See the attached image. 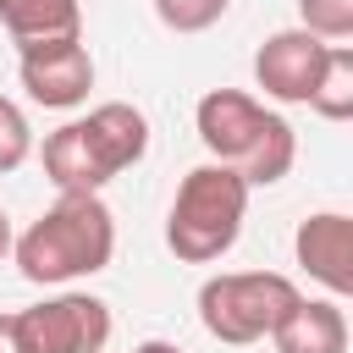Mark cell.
Returning <instances> with one entry per match:
<instances>
[{"instance_id":"obj_8","label":"cell","mask_w":353,"mask_h":353,"mask_svg":"<svg viewBox=\"0 0 353 353\" xmlns=\"http://www.w3.org/2000/svg\"><path fill=\"white\" fill-rule=\"evenodd\" d=\"M325 61H331V44L325 39H314L309 28H281V33H270L254 50V83L265 88V99L309 105Z\"/></svg>"},{"instance_id":"obj_9","label":"cell","mask_w":353,"mask_h":353,"mask_svg":"<svg viewBox=\"0 0 353 353\" xmlns=\"http://www.w3.org/2000/svg\"><path fill=\"white\" fill-rule=\"evenodd\" d=\"M292 254L336 303L353 292V221L342 210H314L309 221H298Z\"/></svg>"},{"instance_id":"obj_13","label":"cell","mask_w":353,"mask_h":353,"mask_svg":"<svg viewBox=\"0 0 353 353\" xmlns=\"http://www.w3.org/2000/svg\"><path fill=\"white\" fill-rule=\"evenodd\" d=\"M298 28H309L325 44L353 39V0H298Z\"/></svg>"},{"instance_id":"obj_15","label":"cell","mask_w":353,"mask_h":353,"mask_svg":"<svg viewBox=\"0 0 353 353\" xmlns=\"http://www.w3.org/2000/svg\"><path fill=\"white\" fill-rule=\"evenodd\" d=\"M28 154H33V127H28L22 105L0 94V176H6V171H17Z\"/></svg>"},{"instance_id":"obj_16","label":"cell","mask_w":353,"mask_h":353,"mask_svg":"<svg viewBox=\"0 0 353 353\" xmlns=\"http://www.w3.org/2000/svg\"><path fill=\"white\" fill-rule=\"evenodd\" d=\"M0 353H22V336H17V314H0Z\"/></svg>"},{"instance_id":"obj_5","label":"cell","mask_w":353,"mask_h":353,"mask_svg":"<svg viewBox=\"0 0 353 353\" xmlns=\"http://www.w3.org/2000/svg\"><path fill=\"white\" fill-rule=\"evenodd\" d=\"M298 298L303 292L281 270H226L199 287V320L215 342L248 347V342H265Z\"/></svg>"},{"instance_id":"obj_18","label":"cell","mask_w":353,"mask_h":353,"mask_svg":"<svg viewBox=\"0 0 353 353\" xmlns=\"http://www.w3.org/2000/svg\"><path fill=\"white\" fill-rule=\"evenodd\" d=\"M11 254V221H6V210H0V259Z\"/></svg>"},{"instance_id":"obj_14","label":"cell","mask_w":353,"mask_h":353,"mask_svg":"<svg viewBox=\"0 0 353 353\" xmlns=\"http://www.w3.org/2000/svg\"><path fill=\"white\" fill-rule=\"evenodd\" d=\"M232 0H154V17L171 28V33H204L226 17Z\"/></svg>"},{"instance_id":"obj_11","label":"cell","mask_w":353,"mask_h":353,"mask_svg":"<svg viewBox=\"0 0 353 353\" xmlns=\"http://www.w3.org/2000/svg\"><path fill=\"white\" fill-rule=\"evenodd\" d=\"M0 28L17 44L83 39V6L77 0H0Z\"/></svg>"},{"instance_id":"obj_4","label":"cell","mask_w":353,"mask_h":353,"mask_svg":"<svg viewBox=\"0 0 353 353\" xmlns=\"http://www.w3.org/2000/svg\"><path fill=\"white\" fill-rule=\"evenodd\" d=\"M248 182L210 160V165H193L171 199V215H165V248L182 259V265H215L221 254H232V243L243 237V215H248Z\"/></svg>"},{"instance_id":"obj_12","label":"cell","mask_w":353,"mask_h":353,"mask_svg":"<svg viewBox=\"0 0 353 353\" xmlns=\"http://www.w3.org/2000/svg\"><path fill=\"white\" fill-rule=\"evenodd\" d=\"M309 110L325 116V121H347L353 116V50L347 44H331V61L309 94Z\"/></svg>"},{"instance_id":"obj_1","label":"cell","mask_w":353,"mask_h":353,"mask_svg":"<svg viewBox=\"0 0 353 353\" xmlns=\"http://www.w3.org/2000/svg\"><path fill=\"white\" fill-rule=\"evenodd\" d=\"M17 270L33 287H66L83 276H99L116 259V215L99 193H55V204L11 237Z\"/></svg>"},{"instance_id":"obj_2","label":"cell","mask_w":353,"mask_h":353,"mask_svg":"<svg viewBox=\"0 0 353 353\" xmlns=\"http://www.w3.org/2000/svg\"><path fill=\"white\" fill-rule=\"evenodd\" d=\"M143 154H149V116L127 99L94 105L88 116L55 127L39 149L44 176L55 182V193H99L105 182H116Z\"/></svg>"},{"instance_id":"obj_17","label":"cell","mask_w":353,"mask_h":353,"mask_svg":"<svg viewBox=\"0 0 353 353\" xmlns=\"http://www.w3.org/2000/svg\"><path fill=\"white\" fill-rule=\"evenodd\" d=\"M132 353H182V347H176V342H160V336H149V342H138Z\"/></svg>"},{"instance_id":"obj_6","label":"cell","mask_w":353,"mask_h":353,"mask_svg":"<svg viewBox=\"0 0 353 353\" xmlns=\"http://www.w3.org/2000/svg\"><path fill=\"white\" fill-rule=\"evenodd\" d=\"M110 325V303L94 292H55L33 309H17L22 353H105Z\"/></svg>"},{"instance_id":"obj_7","label":"cell","mask_w":353,"mask_h":353,"mask_svg":"<svg viewBox=\"0 0 353 353\" xmlns=\"http://www.w3.org/2000/svg\"><path fill=\"white\" fill-rule=\"evenodd\" d=\"M17 77L33 105L44 110H77L94 88V55L83 39H50V44H17Z\"/></svg>"},{"instance_id":"obj_10","label":"cell","mask_w":353,"mask_h":353,"mask_svg":"<svg viewBox=\"0 0 353 353\" xmlns=\"http://www.w3.org/2000/svg\"><path fill=\"white\" fill-rule=\"evenodd\" d=\"M276 353H347V314L336 298H298L276 331Z\"/></svg>"},{"instance_id":"obj_3","label":"cell","mask_w":353,"mask_h":353,"mask_svg":"<svg viewBox=\"0 0 353 353\" xmlns=\"http://www.w3.org/2000/svg\"><path fill=\"white\" fill-rule=\"evenodd\" d=\"M193 127H199V143L210 149V160L232 165L248 188L281 182L298 160V138H292L287 116L259 105L243 88H210L193 110Z\"/></svg>"}]
</instances>
